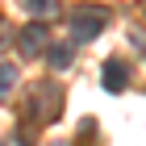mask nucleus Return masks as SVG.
<instances>
[{"label":"nucleus","mask_w":146,"mask_h":146,"mask_svg":"<svg viewBox=\"0 0 146 146\" xmlns=\"http://www.w3.org/2000/svg\"><path fill=\"white\" fill-rule=\"evenodd\" d=\"M104 21H109V13L104 9H75L71 13V42H92V38L104 29Z\"/></svg>","instance_id":"f257e3e1"},{"label":"nucleus","mask_w":146,"mask_h":146,"mask_svg":"<svg viewBox=\"0 0 146 146\" xmlns=\"http://www.w3.org/2000/svg\"><path fill=\"white\" fill-rule=\"evenodd\" d=\"M58 109H63V92H58V84H38V88H34V125L54 121Z\"/></svg>","instance_id":"f03ea898"},{"label":"nucleus","mask_w":146,"mask_h":146,"mask_svg":"<svg viewBox=\"0 0 146 146\" xmlns=\"http://www.w3.org/2000/svg\"><path fill=\"white\" fill-rule=\"evenodd\" d=\"M17 46L25 50V58L42 54V50H50V29H46L42 21H29V25L21 29V38H17Z\"/></svg>","instance_id":"7ed1b4c3"},{"label":"nucleus","mask_w":146,"mask_h":146,"mask_svg":"<svg viewBox=\"0 0 146 146\" xmlns=\"http://www.w3.org/2000/svg\"><path fill=\"white\" fill-rule=\"evenodd\" d=\"M100 79H104V88H109V92H121L125 79H129V67H125L121 58H109V63H104V71H100Z\"/></svg>","instance_id":"20e7f679"},{"label":"nucleus","mask_w":146,"mask_h":146,"mask_svg":"<svg viewBox=\"0 0 146 146\" xmlns=\"http://www.w3.org/2000/svg\"><path fill=\"white\" fill-rule=\"evenodd\" d=\"M46 63H50V71H67L71 67V46H50Z\"/></svg>","instance_id":"39448f33"},{"label":"nucleus","mask_w":146,"mask_h":146,"mask_svg":"<svg viewBox=\"0 0 146 146\" xmlns=\"http://www.w3.org/2000/svg\"><path fill=\"white\" fill-rule=\"evenodd\" d=\"M13 84H17V67L13 63H0V92H13Z\"/></svg>","instance_id":"423d86ee"}]
</instances>
